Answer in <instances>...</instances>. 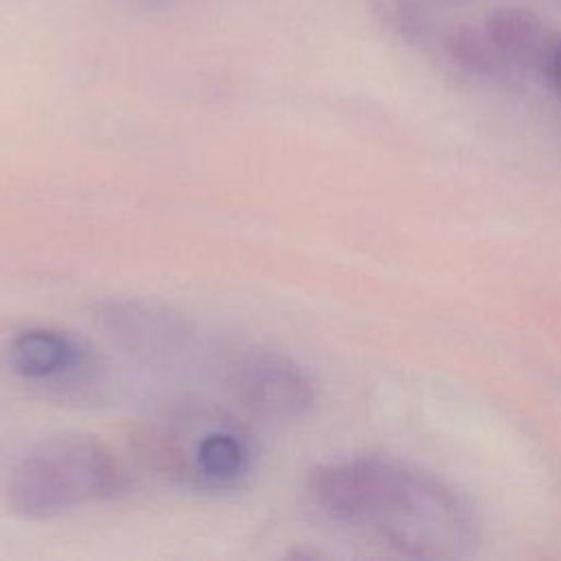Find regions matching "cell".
<instances>
[{"label": "cell", "instance_id": "cell-1", "mask_svg": "<svg viewBox=\"0 0 561 561\" xmlns=\"http://www.w3.org/2000/svg\"><path fill=\"white\" fill-rule=\"evenodd\" d=\"M307 495L331 522L362 528L412 559H465L480 541L469 500L403 460L355 456L318 465L307 476Z\"/></svg>", "mask_w": 561, "mask_h": 561}, {"label": "cell", "instance_id": "cell-2", "mask_svg": "<svg viewBox=\"0 0 561 561\" xmlns=\"http://www.w3.org/2000/svg\"><path fill=\"white\" fill-rule=\"evenodd\" d=\"M125 486V471L105 443L83 432H61L20 458L9 476L7 502L24 519H53L112 500Z\"/></svg>", "mask_w": 561, "mask_h": 561}, {"label": "cell", "instance_id": "cell-3", "mask_svg": "<svg viewBox=\"0 0 561 561\" xmlns=\"http://www.w3.org/2000/svg\"><path fill=\"white\" fill-rule=\"evenodd\" d=\"M7 359L22 381L57 401L92 403L105 388V366L94 348L59 329H22L11 337Z\"/></svg>", "mask_w": 561, "mask_h": 561}, {"label": "cell", "instance_id": "cell-4", "mask_svg": "<svg viewBox=\"0 0 561 561\" xmlns=\"http://www.w3.org/2000/svg\"><path fill=\"white\" fill-rule=\"evenodd\" d=\"M169 449L158 447V458L180 480L208 491H230L243 484L252 469V445L230 423H213L182 445L169 436Z\"/></svg>", "mask_w": 561, "mask_h": 561}, {"label": "cell", "instance_id": "cell-5", "mask_svg": "<svg viewBox=\"0 0 561 561\" xmlns=\"http://www.w3.org/2000/svg\"><path fill=\"white\" fill-rule=\"evenodd\" d=\"M241 405L267 421H294L309 412L316 392L309 375L278 351L243 355L230 377Z\"/></svg>", "mask_w": 561, "mask_h": 561}, {"label": "cell", "instance_id": "cell-6", "mask_svg": "<svg viewBox=\"0 0 561 561\" xmlns=\"http://www.w3.org/2000/svg\"><path fill=\"white\" fill-rule=\"evenodd\" d=\"M96 322L118 348L145 362H167L182 353L193 337L182 313L140 298L101 302Z\"/></svg>", "mask_w": 561, "mask_h": 561}, {"label": "cell", "instance_id": "cell-7", "mask_svg": "<svg viewBox=\"0 0 561 561\" xmlns=\"http://www.w3.org/2000/svg\"><path fill=\"white\" fill-rule=\"evenodd\" d=\"M484 33L495 48L502 66L546 68L548 55L557 39L550 37L539 18L526 9H497L486 15Z\"/></svg>", "mask_w": 561, "mask_h": 561}, {"label": "cell", "instance_id": "cell-8", "mask_svg": "<svg viewBox=\"0 0 561 561\" xmlns=\"http://www.w3.org/2000/svg\"><path fill=\"white\" fill-rule=\"evenodd\" d=\"M447 50L462 68L478 75H491L502 66L484 28L473 31L462 26L451 31V35L447 37Z\"/></svg>", "mask_w": 561, "mask_h": 561}, {"label": "cell", "instance_id": "cell-9", "mask_svg": "<svg viewBox=\"0 0 561 561\" xmlns=\"http://www.w3.org/2000/svg\"><path fill=\"white\" fill-rule=\"evenodd\" d=\"M383 20L405 37L423 33V11L416 0H379Z\"/></svg>", "mask_w": 561, "mask_h": 561}, {"label": "cell", "instance_id": "cell-10", "mask_svg": "<svg viewBox=\"0 0 561 561\" xmlns=\"http://www.w3.org/2000/svg\"><path fill=\"white\" fill-rule=\"evenodd\" d=\"M543 70L550 75L552 83H554L557 90L561 92V39L554 42V46H552V50H550V55H548V61H546V68H543Z\"/></svg>", "mask_w": 561, "mask_h": 561}]
</instances>
